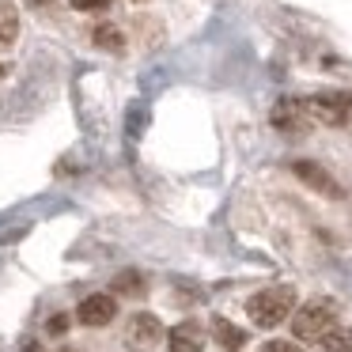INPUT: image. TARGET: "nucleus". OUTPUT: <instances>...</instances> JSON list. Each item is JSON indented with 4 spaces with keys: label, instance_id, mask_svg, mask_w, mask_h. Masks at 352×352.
<instances>
[{
    "label": "nucleus",
    "instance_id": "16",
    "mask_svg": "<svg viewBox=\"0 0 352 352\" xmlns=\"http://www.w3.org/2000/svg\"><path fill=\"white\" fill-rule=\"evenodd\" d=\"M46 329H50L54 337H57V333H65V329H69V318H65V314H54V318L46 322Z\"/></svg>",
    "mask_w": 352,
    "mask_h": 352
},
{
    "label": "nucleus",
    "instance_id": "11",
    "mask_svg": "<svg viewBox=\"0 0 352 352\" xmlns=\"http://www.w3.org/2000/svg\"><path fill=\"white\" fill-rule=\"evenodd\" d=\"M19 38V16L12 4H0V46H12Z\"/></svg>",
    "mask_w": 352,
    "mask_h": 352
},
{
    "label": "nucleus",
    "instance_id": "3",
    "mask_svg": "<svg viewBox=\"0 0 352 352\" xmlns=\"http://www.w3.org/2000/svg\"><path fill=\"white\" fill-rule=\"evenodd\" d=\"M307 114H314L322 125H344L352 114V95L349 91H318L303 102Z\"/></svg>",
    "mask_w": 352,
    "mask_h": 352
},
{
    "label": "nucleus",
    "instance_id": "9",
    "mask_svg": "<svg viewBox=\"0 0 352 352\" xmlns=\"http://www.w3.org/2000/svg\"><path fill=\"white\" fill-rule=\"evenodd\" d=\"M212 337H216V341H220L228 352H239V349L246 344V333H243V329H239V326H231L228 318H220V314L212 318Z\"/></svg>",
    "mask_w": 352,
    "mask_h": 352
},
{
    "label": "nucleus",
    "instance_id": "17",
    "mask_svg": "<svg viewBox=\"0 0 352 352\" xmlns=\"http://www.w3.org/2000/svg\"><path fill=\"white\" fill-rule=\"evenodd\" d=\"M65 352H72V349H65Z\"/></svg>",
    "mask_w": 352,
    "mask_h": 352
},
{
    "label": "nucleus",
    "instance_id": "2",
    "mask_svg": "<svg viewBox=\"0 0 352 352\" xmlns=\"http://www.w3.org/2000/svg\"><path fill=\"white\" fill-rule=\"evenodd\" d=\"M333 326H337V307L329 303V299H311V303L299 307L296 318H292L296 341H322Z\"/></svg>",
    "mask_w": 352,
    "mask_h": 352
},
{
    "label": "nucleus",
    "instance_id": "7",
    "mask_svg": "<svg viewBox=\"0 0 352 352\" xmlns=\"http://www.w3.org/2000/svg\"><path fill=\"white\" fill-rule=\"evenodd\" d=\"M201 349H205V333H201L197 322H182V326L170 329L167 352H201Z\"/></svg>",
    "mask_w": 352,
    "mask_h": 352
},
{
    "label": "nucleus",
    "instance_id": "10",
    "mask_svg": "<svg viewBox=\"0 0 352 352\" xmlns=\"http://www.w3.org/2000/svg\"><path fill=\"white\" fill-rule=\"evenodd\" d=\"M91 38H95V46H99V50H110V54H118V50L125 46V34L118 31L114 23H99Z\"/></svg>",
    "mask_w": 352,
    "mask_h": 352
},
{
    "label": "nucleus",
    "instance_id": "15",
    "mask_svg": "<svg viewBox=\"0 0 352 352\" xmlns=\"http://www.w3.org/2000/svg\"><path fill=\"white\" fill-rule=\"evenodd\" d=\"M261 352H303L299 344H292V341H265V349Z\"/></svg>",
    "mask_w": 352,
    "mask_h": 352
},
{
    "label": "nucleus",
    "instance_id": "12",
    "mask_svg": "<svg viewBox=\"0 0 352 352\" xmlns=\"http://www.w3.org/2000/svg\"><path fill=\"white\" fill-rule=\"evenodd\" d=\"M114 292L118 296H140V292H144V276H140L137 269H122V273L114 276Z\"/></svg>",
    "mask_w": 352,
    "mask_h": 352
},
{
    "label": "nucleus",
    "instance_id": "8",
    "mask_svg": "<svg viewBox=\"0 0 352 352\" xmlns=\"http://www.w3.org/2000/svg\"><path fill=\"white\" fill-rule=\"evenodd\" d=\"M273 125H276V129H284V133H303V107H299V102H292V99L276 102Z\"/></svg>",
    "mask_w": 352,
    "mask_h": 352
},
{
    "label": "nucleus",
    "instance_id": "4",
    "mask_svg": "<svg viewBox=\"0 0 352 352\" xmlns=\"http://www.w3.org/2000/svg\"><path fill=\"white\" fill-rule=\"evenodd\" d=\"M160 337H163V322L155 318V314H148V311H137L129 318V326H125V344L137 349V352L160 344Z\"/></svg>",
    "mask_w": 352,
    "mask_h": 352
},
{
    "label": "nucleus",
    "instance_id": "13",
    "mask_svg": "<svg viewBox=\"0 0 352 352\" xmlns=\"http://www.w3.org/2000/svg\"><path fill=\"white\" fill-rule=\"evenodd\" d=\"M322 352H352V329L333 326L326 337H322Z\"/></svg>",
    "mask_w": 352,
    "mask_h": 352
},
{
    "label": "nucleus",
    "instance_id": "5",
    "mask_svg": "<svg viewBox=\"0 0 352 352\" xmlns=\"http://www.w3.org/2000/svg\"><path fill=\"white\" fill-rule=\"evenodd\" d=\"M118 314V303L110 296H87L84 303L76 307V318L84 322V326H110Z\"/></svg>",
    "mask_w": 352,
    "mask_h": 352
},
{
    "label": "nucleus",
    "instance_id": "1",
    "mask_svg": "<svg viewBox=\"0 0 352 352\" xmlns=\"http://www.w3.org/2000/svg\"><path fill=\"white\" fill-rule=\"evenodd\" d=\"M292 311H296V288H292V284H273V288H261L246 299V314H250V322L261 329L280 326Z\"/></svg>",
    "mask_w": 352,
    "mask_h": 352
},
{
    "label": "nucleus",
    "instance_id": "14",
    "mask_svg": "<svg viewBox=\"0 0 352 352\" xmlns=\"http://www.w3.org/2000/svg\"><path fill=\"white\" fill-rule=\"evenodd\" d=\"M72 8H80V12H102L110 4V0H69Z\"/></svg>",
    "mask_w": 352,
    "mask_h": 352
},
{
    "label": "nucleus",
    "instance_id": "6",
    "mask_svg": "<svg viewBox=\"0 0 352 352\" xmlns=\"http://www.w3.org/2000/svg\"><path fill=\"white\" fill-rule=\"evenodd\" d=\"M292 170H296V175L303 178L307 186H311V190L326 193V197H341V186H337L333 178H329L326 170L318 167V163H307V160H299V163H296V167H292Z\"/></svg>",
    "mask_w": 352,
    "mask_h": 352
}]
</instances>
